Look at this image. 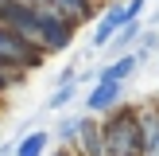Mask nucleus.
Wrapping results in <instances>:
<instances>
[{"mask_svg":"<svg viewBox=\"0 0 159 156\" xmlns=\"http://www.w3.org/2000/svg\"><path fill=\"white\" fill-rule=\"evenodd\" d=\"M82 129H85V117H70V121H62L58 137L66 140V144H78V137H82Z\"/></svg>","mask_w":159,"mask_h":156,"instance_id":"nucleus-9","label":"nucleus"},{"mask_svg":"<svg viewBox=\"0 0 159 156\" xmlns=\"http://www.w3.org/2000/svg\"><path fill=\"white\" fill-rule=\"evenodd\" d=\"M136 66H140V55H120V59H116V62H109L101 74H105V78H116V82H128Z\"/></svg>","mask_w":159,"mask_h":156,"instance_id":"nucleus-7","label":"nucleus"},{"mask_svg":"<svg viewBox=\"0 0 159 156\" xmlns=\"http://www.w3.org/2000/svg\"><path fill=\"white\" fill-rule=\"evenodd\" d=\"M74 27H78V20L70 12H62V8H54V4H39L35 43L43 47V51H62V47L74 39Z\"/></svg>","mask_w":159,"mask_h":156,"instance_id":"nucleus-2","label":"nucleus"},{"mask_svg":"<svg viewBox=\"0 0 159 156\" xmlns=\"http://www.w3.org/2000/svg\"><path fill=\"white\" fill-rule=\"evenodd\" d=\"M120 86H124V82L97 74V86H93V90H89V98H85V109H89V113H109V109L120 101Z\"/></svg>","mask_w":159,"mask_h":156,"instance_id":"nucleus-5","label":"nucleus"},{"mask_svg":"<svg viewBox=\"0 0 159 156\" xmlns=\"http://www.w3.org/2000/svg\"><path fill=\"white\" fill-rule=\"evenodd\" d=\"M58 156H74V152H58Z\"/></svg>","mask_w":159,"mask_h":156,"instance_id":"nucleus-14","label":"nucleus"},{"mask_svg":"<svg viewBox=\"0 0 159 156\" xmlns=\"http://www.w3.org/2000/svg\"><path fill=\"white\" fill-rule=\"evenodd\" d=\"M128 20H136V16L128 12V4H113L105 16H101V23H97V31H93L89 47H97V51H101V47H109V39H113V35H116V31H120Z\"/></svg>","mask_w":159,"mask_h":156,"instance_id":"nucleus-4","label":"nucleus"},{"mask_svg":"<svg viewBox=\"0 0 159 156\" xmlns=\"http://www.w3.org/2000/svg\"><path fill=\"white\" fill-rule=\"evenodd\" d=\"M43 62V47L31 43L27 35H20L16 27L0 23V66L8 70H35Z\"/></svg>","mask_w":159,"mask_h":156,"instance_id":"nucleus-3","label":"nucleus"},{"mask_svg":"<svg viewBox=\"0 0 159 156\" xmlns=\"http://www.w3.org/2000/svg\"><path fill=\"white\" fill-rule=\"evenodd\" d=\"M70 98H74V78H70V82H62L58 90L51 94V101H47V105H51V109H62V105H66Z\"/></svg>","mask_w":159,"mask_h":156,"instance_id":"nucleus-10","label":"nucleus"},{"mask_svg":"<svg viewBox=\"0 0 159 156\" xmlns=\"http://www.w3.org/2000/svg\"><path fill=\"white\" fill-rule=\"evenodd\" d=\"M101 137H105V156H144V117L136 109H120L101 129Z\"/></svg>","mask_w":159,"mask_h":156,"instance_id":"nucleus-1","label":"nucleus"},{"mask_svg":"<svg viewBox=\"0 0 159 156\" xmlns=\"http://www.w3.org/2000/svg\"><path fill=\"white\" fill-rule=\"evenodd\" d=\"M47 144H51V133L35 129V133H27V137L16 144V156H43V152H47Z\"/></svg>","mask_w":159,"mask_h":156,"instance_id":"nucleus-6","label":"nucleus"},{"mask_svg":"<svg viewBox=\"0 0 159 156\" xmlns=\"http://www.w3.org/2000/svg\"><path fill=\"white\" fill-rule=\"evenodd\" d=\"M8 4H12V0H0V12H4V8H8Z\"/></svg>","mask_w":159,"mask_h":156,"instance_id":"nucleus-13","label":"nucleus"},{"mask_svg":"<svg viewBox=\"0 0 159 156\" xmlns=\"http://www.w3.org/2000/svg\"><path fill=\"white\" fill-rule=\"evenodd\" d=\"M54 8H62V12H70L74 20H85V16L93 12V0H51Z\"/></svg>","mask_w":159,"mask_h":156,"instance_id":"nucleus-8","label":"nucleus"},{"mask_svg":"<svg viewBox=\"0 0 159 156\" xmlns=\"http://www.w3.org/2000/svg\"><path fill=\"white\" fill-rule=\"evenodd\" d=\"M136 31H140V27H136V20H128V23H124V27L113 35V47H128L132 39H136Z\"/></svg>","mask_w":159,"mask_h":156,"instance_id":"nucleus-11","label":"nucleus"},{"mask_svg":"<svg viewBox=\"0 0 159 156\" xmlns=\"http://www.w3.org/2000/svg\"><path fill=\"white\" fill-rule=\"evenodd\" d=\"M27 4H51V0H27Z\"/></svg>","mask_w":159,"mask_h":156,"instance_id":"nucleus-12","label":"nucleus"}]
</instances>
